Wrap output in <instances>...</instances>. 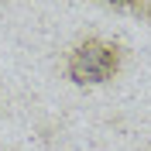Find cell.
Returning a JSON list of instances; mask_svg holds the SVG:
<instances>
[{"instance_id": "cell-1", "label": "cell", "mask_w": 151, "mask_h": 151, "mask_svg": "<svg viewBox=\"0 0 151 151\" xmlns=\"http://www.w3.org/2000/svg\"><path fill=\"white\" fill-rule=\"evenodd\" d=\"M124 52L117 41L106 38H83L65 55V76L76 86H103L120 72Z\"/></svg>"}]
</instances>
